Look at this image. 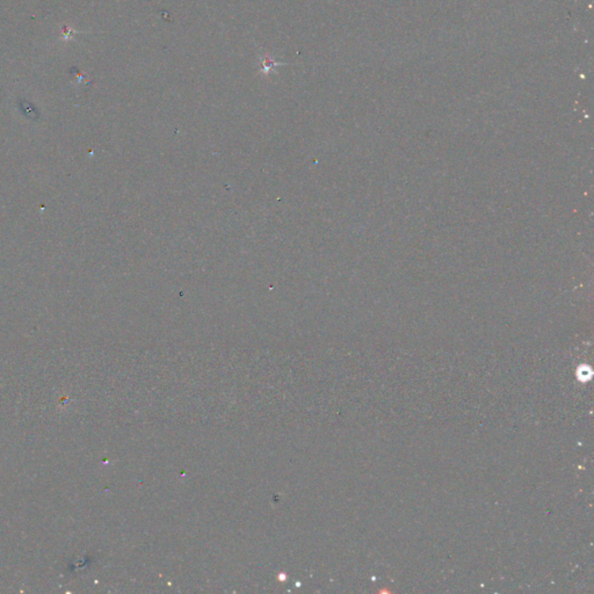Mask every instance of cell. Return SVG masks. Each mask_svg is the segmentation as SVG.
Instances as JSON below:
<instances>
[{"mask_svg":"<svg viewBox=\"0 0 594 594\" xmlns=\"http://www.w3.org/2000/svg\"><path fill=\"white\" fill-rule=\"evenodd\" d=\"M287 65V63L285 62H279L275 61L274 58H272L271 56L268 55V53L265 52L264 55H262L259 57V66H260V73L265 77H267L269 75V72H271L273 69H275V67L279 66H285Z\"/></svg>","mask_w":594,"mask_h":594,"instance_id":"1","label":"cell"}]
</instances>
